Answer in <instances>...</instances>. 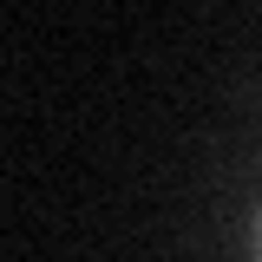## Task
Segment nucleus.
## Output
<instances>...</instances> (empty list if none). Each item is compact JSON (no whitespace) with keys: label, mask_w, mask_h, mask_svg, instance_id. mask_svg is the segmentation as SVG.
Listing matches in <instances>:
<instances>
[{"label":"nucleus","mask_w":262,"mask_h":262,"mask_svg":"<svg viewBox=\"0 0 262 262\" xmlns=\"http://www.w3.org/2000/svg\"><path fill=\"white\" fill-rule=\"evenodd\" d=\"M256 243H262V216H256Z\"/></svg>","instance_id":"nucleus-1"}]
</instances>
